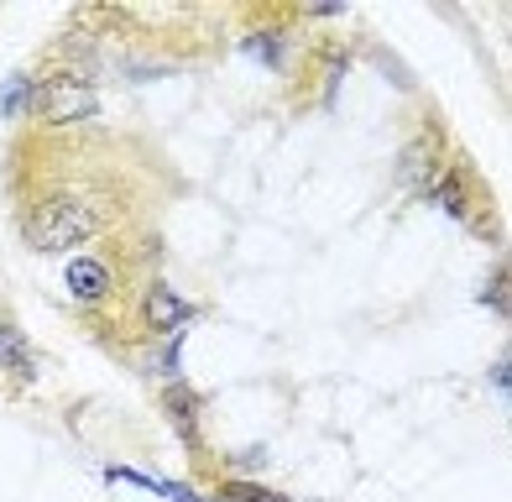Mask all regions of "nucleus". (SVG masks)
<instances>
[{
	"mask_svg": "<svg viewBox=\"0 0 512 502\" xmlns=\"http://www.w3.org/2000/svg\"><path fill=\"white\" fill-rule=\"evenodd\" d=\"M492 387H497V393H507V356L492 367Z\"/></svg>",
	"mask_w": 512,
	"mask_h": 502,
	"instance_id": "nucleus-9",
	"label": "nucleus"
},
{
	"mask_svg": "<svg viewBox=\"0 0 512 502\" xmlns=\"http://www.w3.org/2000/svg\"><path fill=\"white\" fill-rule=\"evenodd\" d=\"M220 502H288V497H277V492H267V487H251V482H230V487L220 492Z\"/></svg>",
	"mask_w": 512,
	"mask_h": 502,
	"instance_id": "nucleus-8",
	"label": "nucleus"
},
{
	"mask_svg": "<svg viewBox=\"0 0 512 502\" xmlns=\"http://www.w3.org/2000/svg\"><path fill=\"white\" fill-rule=\"evenodd\" d=\"M439 168L434 163V136H418V142H408L403 152H398V184L403 189H413V194H429L434 184H439Z\"/></svg>",
	"mask_w": 512,
	"mask_h": 502,
	"instance_id": "nucleus-4",
	"label": "nucleus"
},
{
	"mask_svg": "<svg viewBox=\"0 0 512 502\" xmlns=\"http://www.w3.org/2000/svg\"><path fill=\"white\" fill-rule=\"evenodd\" d=\"M63 178H53L48 189H42L27 210H21V236H27L32 251H74L84 246L89 236H100L105 225L121 215V189H110L115 184V168H79V163H68L58 168Z\"/></svg>",
	"mask_w": 512,
	"mask_h": 502,
	"instance_id": "nucleus-1",
	"label": "nucleus"
},
{
	"mask_svg": "<svg viewBox=\"0 0 512 502\" xmlns=\"http://www.w3.org/2000/svg\"><path fill=\"white\" fill-rule=\"evenodd\" d=\"M63 283H68V293H74L84 309H100V304L115 299V267L100 257V251H84V257L68 262L63 267Z\"/></svg>",
	"mask_w": 512,
	"mask_h": 502,
	"instance_id": "nucleus-3",
	"label": "nucleus"
},
{
	"mask_svg": "<svg viewBox=\"0 0 512 502\" xmlns=\"http://www.w3.org/2000/svg\"><path fill=\"white\" fill-rule=\"evenodd\" d=\"M162 408L173 414L178 435L189 440V445H199V408H204V403H199L194 387L183 382V377H168V382H162Z\"/></svg>",
	"mask_w": 512,
	"mask_h": 502,
	"instance_id": "nucleus-6",
	"label": "nucleus"
},
{
	"mask_svg": "<svg viewBox=\"0 0 512 502\" xmlns=\"http://www.w3.org/2000/svg\"><path fill=\"white\" fill-rule=\"evenodd\" d=\"M0 372H11L16 387H32L37 382V361H32V346L21 340V330L0 325Z\"/></svg>",
	"mask_w": 512,
	"mask_h": 502,
	"instance_id": "nucleus-7",
	"label": "nucleus"
},
{
	"mask_svg": "<svg viewBox=\"0 0 512 502\" xmlns=\"http://www.w3.org/2000/svg\"><path fill=\"white\" fill-rule=\"evenodd\" d=\"M32 116L48 131H63V126L95 121L100 116V95H95V84H89L79 68H58V74H48L32 89Z\"/></svg>",
	"mask_w": 512,
	"mask_h": 502,
	"instance_id": "nucleus-2",
	"label": "nucleus"
},
{
	"mask_svg": "<svg viewBox=\"0 0 512 502\" xmlns=\"http://www.w3.org/2000/svg\"><path fill=\"white\" fill-rule=\"evenodd\" d=\"M142 314H147L152 330H178V325H189L199 309L183 304L168 283H147V288H142Z\"/></svg>",
	"mask_w": 512,
	"mask_h": 502,
	"instance_id": "nucleus-5",
	"label": "nucleus"
}]
</instances>
